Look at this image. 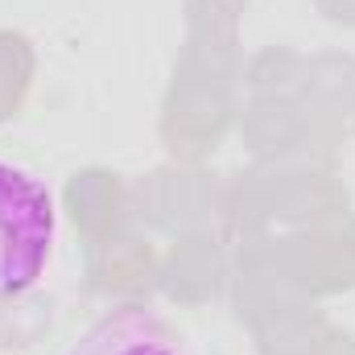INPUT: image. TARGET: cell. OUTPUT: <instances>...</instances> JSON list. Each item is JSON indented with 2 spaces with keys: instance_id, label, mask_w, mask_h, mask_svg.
<instances>
[{
  "instance_id": "cell-1",
  "label": "cell",
  "mask_w": 355,
  "mask_h": 355,
  "mask_svg": "<svg viewBox=\"0 0 355 355\" xmlns=\"http://www.w3.org/2000/svg\"><path fill=\"white\" fill-rule=\"evenodd\" d=\"M58 202L54 190L17 162L0 157V297L33 293L54 261Z\"/></svg>"
},
{
  "instance_id": "cell-2",
  "label": "cell",
  "mask_w": 355,
  "mask_h": 355,
  "mask_svg": "<svg viewBox=\"0 0 355 355\" xmlns=\"http://www.w3.org/2000/svg\"><path fill=\"white\" fill-rule=\"evenodd\" d=\"M67 355H190V347L153 306H116L95 318Z\"/></svg>"
}]
</instances>
